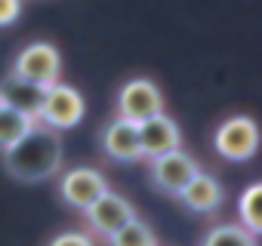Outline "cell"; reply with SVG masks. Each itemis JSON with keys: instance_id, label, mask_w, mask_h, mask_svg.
<instances>
[{"instance_id": "6da1fadb", "label": "cell", "mask_w": 262, "mask_h": 246, "mask_svg": "<svg viewBox=\"0 0 262 246\" xmlns=\"http://www.w3.org/2000/svg\"><path fill=\"white\" fill-rule=\"evenodd\" d=\"M4 169L19 182H43L62 169V136L59 130L34 120L31 130L4 148Z\"/></svg>"}, {"instance_id": "7a4b0ae2", "label": "cell", "mask_w": 262, "mask_h": 246, "mask_svg": "<svg viewBox=\"0 0 262 246\" xmlns=\"http://www.w3.org/2000/svg\"><path fill=\"white\" fill-rule=\"evenodd\" d=\"M83 114H86V102L74 86L56 80L53 86L43 89V102H40V114H37L40 123H47V127L62 133V130L77 127L83 120Z\"/></svg>"}, {"instance_id": "3957f363", "label": "cell", "mask_w": 262, "mask_h": 246, "mask_svg": "<svg viewBox=\"0 0 262 246\" xmlns=\"http://www.w3.org/2000/svg\"><path fill=\"white\" fill-rule=\"evenodd\" d=\"M213 148L225 160H250L259 148V127L247 114H234L222 120L213 133Z\"/></svg>"}, {"instance_id": "277c9868", "label": "cell", "mask_w": 262, "mask_h": 246, "mask_svg": "<svg viewBox=\"0 0 262 246\" xmlns=\"http://www.w3.org/2000/svg\"><path fill=\"white\" fill-rule=\"evenodd\" d=\"M13 74L47 89V86H53V83L62 77V56H59V50H56L53 43L34 40V43H28V46L16 56Z\"/></svg>"}, {"instance_id": "5b68a950", "label": "cell", "mask_w": 262, "mask_h": 246, "mask_svg": "<svg viewBox=\"0 0 262 246\" xmlns=\"http://www.w3.org/2000/svg\"><path fill=\"white\" fill-rule=\"evenodd\" d=\"M164 111V95L158 89L155 80L148 77H136V80H126L120 89H117V117L123 120H145L151 114H161Z\"/></svg>"}, {"instance_id": "8992f818", "label": "cell", "mask_w": 262, "mask_h": 246, "mask_svg": "<svg viewBox=\"0 0 262 246\" xmlns=\"http://www.w3.org/2000/svg\"><path fill=\"white\" fill-rule=\"evenodd\" d=\"M201 173V166H198V160L191 157V154H185L182 148H176V151H170V154H161V157H155L151 160V166H148V176H151V185L158 188V191H164V194H170V197H176L194 176Z\"/></svg>"}, {"instance_id": "52a82bcc", "label": "cell", "mask_w": 262, "mask_h": 246, "mask_svg": "<svg viewBox=\"0 0 262 246\" xmlns=\"http://www.w3.org/2000/svg\"><path fill=\"white\" fill-rule=\"evenodd\" d=\"M83 215H86V222H90V228H93V234H99V237H111L117 228H123L129 218L136 215V209H133V203H129L126 197H120L117 191H102L86 209H83Z\"/></svg>"}, {"instance_id": "ba28073f", "label": "cell", "mask_w": 262, "mask_h": 246, "mask_svg": "<svg viewBox=\"0 0 262 246\" xmlns=\"http://www.w3.org/2000/svg\"><path fill=\"white\" fill-rule=\"evenodd\" d=\"M136 127H139V148H142V157H148V160L182 148L179 123H176L173 117H167L164 111H161V114H151V117H145V120H139Z\"/></svg>"}, {"instance_id": "9c48e42d", "label": "cell", "mask_w": 262, "mask_h": 246, "mask_svg": "<svg viewBox=\"0 0 262 246\" xmlns=\"http://www.w3.org/2000/svg\"><path fill=\"white\" fill-rule=\"evenodd\" d=\"M102 191H108V179H105L99 169H93V166H74V169L62 173V179H59V194H62V200H65L68 206L80 209V212H83Z\"/></svg>"}, {"instance_id": "30bf717a", "label": "cell", "mask_w": 262, "mask_h": 246, "mask_svg": "<svg viewBox=\"0 0 262 246\" xmlns=\"http://www.w3.org/2000/svg\"><path fill=\"white\" fill-rule=\"evenodd\" d=\"M99 145L105 151V157L117 160V163H136L142 160V148H139V127L133 120L114 117L108 127L99 133Z\"/></svg>"}, {"instance_id": "8fae6325", "label": "cell", "mask_w": 262, "mask_h": 246, "mask_svg": "<svg viewBox=\"0 0 262 246\" xmlns=\"http://www.w3.org/2000/svg\"><path fill=\"white\" fill-rule=\"evenodd\" d=\"M176 197L182 200L185 209H191L198 215H207V212H216L222 206V185L210 173H198Z\"/></svg>"}, {"instance_id": "7c38bea8", "label": "cell", "mask_w": 262, "mask_h": 246, "mask_svg": "<svg viewBox=\"0 0 262 246\" xmlns=\"http://www.w3.org/2000/svg\"><path fill=\"white\" fill-rule=\"evenodd\" d=\"M0 102L10 105V108H16V111H22V114H28L31 120H37L40 102H43V86L10 74L4 83H0Z\"/></svg>"}, {"instance_id": "4fadbf2b", "label": "cell", "mask_w": 262, "mask_h": 246, "mask_svg": "<svg viewBox=\"0 0 262 246\" xmlns=\"http://www.w3.org/2000/svg\"><path fill=\"white\" fill-rule=\"evenodd\" d=\"M111 246H158V237L151 231V225H145L139 215H133L123 228H117L111 237H108Z\"/></svg>"}, {"instance_id": "5bb4252c", "label": "cell", "mask_w": 262, "mask_h": 246, "mask_svg": "<svg viewBox=\"0 0 262 246\" xmlns=\"http://www.w3.org/2000/svg\"><path fill=\"white\" fill-rule=\"evenodd\" d=\"M31 123L34 120L28 114H22V111H16V108H10V105L0 102V151L10 148L16 139H22L31 130Z\"/></svg>"}, {"instance_id": "9a60e30c", "label": "cell", "mask_w": 262, "mask_h": 246, "mask_svg": "<svg viewBox=\"0 0 262 246\" xmlns=\"http://www.w3.org/2000/svg\"><path fill=\"white\" fill-rule=\"evenodd\" d=\"M201 246H259L256 234L247 231L244 225H216L207 231Z\"/></svg>"}, {"instance_id": "2e32d148", "label": "cell", "mask_w": 262, "mask_h": 246, "mask_svg": "<svg viewBox=\"0 0 262 246\" xmlns=\"http://www.w3.org/2000/svg\"><path fill=\"white\" fill-rule=\"evenodd\" d=\"M259 206H262V185H250L237 200V215H241V225L247 231H253L256 237L262 231V209Z\"/></svg>"}, {"instance_id": "e0dca14e", "label": "cell", "mask_w": 262, "mask_h": 246, "mask_svg": "<svg viewBox=\"0 0 262 246\" xmlns=\"http://www.w3.org/2000/svg\"><path fill=\"white\" fill-rule=\"evenodd\" d=\"M47 246H96V243H93V237L83 234V231H62V234H56Z\"/></svg>"}, {"instance_id": "ac0fdd59", "label": "cell", "mask_w": 262, "mask_h": 246, "mask_svg": "<svg viewBox=\"0 0 262 246\" xmlns=\"http://www.w3.org/2000/svg\"><path fill=\"white\" fill-rule=\"evenodd\" d=\"M22 13V0H0V25H13Z\"/></svg>"}]
</instances>
